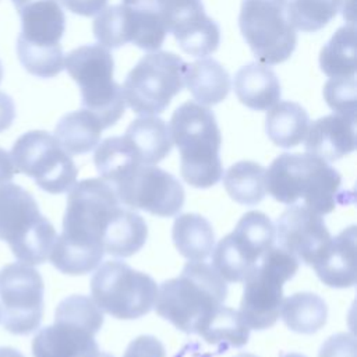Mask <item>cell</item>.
Returning <instances> with one entry per match:
<instances>
[{
	"label": "cell",
	"instance_id": "cell-1",
	"mask_svg": "<svg viewBox=\"0 0 357 357\" xmlns=\"http://www.w3.org/2000/svg\"><path fill=\"white\" fill-rule=\"evenodd\" d=\"M68 191L63 231L49 259L57 271L75 276L98 268L105 255L103 241L124 206L102 178L81 180Z\"/></svg>",
	"mask_w": 357,
	"mask_h": 357
},
{
	"label": "cell",
	"instance_id": "cell-2",
	"mask_svg": "<svg viewBox=\"0 0 357 357\" xmlns=\"http://www.w3.org/2000/svg\"><path fill=\"white\" fill-rule=\"evenodd\" d=\"M226 297L227 284L212 265L188 261L177 278L167 279L158 287L153 308L178 331L191 335L223 305Z\"/></svg>",
	"mask_w": 357,
	"mask_h": 357
},
{
	"label": "cell",
	"instance_id": "cell-3",
	"mask_svg": "<svg viewBox=\"0 0 357 357\" xmlns=\"http://www.w3.org/2000/svg\"><path fill=\"white\" fill-rule=\"evenodd\" d=\"M265 184L275 201L293 205L301 199L303 205L324 216L339 204L342 176L315 155L284 152L268 167Z\"/></svg>",
	"mask_w": 357,
	"mask_h": 357
},
{
	"label": "cell",
	"instance_id": "cell-4",
	"mask_svg": "<svg viewBox=\"0 0 357 357\" xmlns=\"http://www.w3.org/2000/svg\"><path fill=\"white\" fill-rule=\"evenodd\" d=\"M172 141L180 153L183 180L195 188L215 185L223 174L222 134L212 110L194 100L180 105L170 119Z\"/></svg>",
	"mask_w": 357,
	"mask_h": 357
},
{
	"label": "cell",
	"instance_id": "cell-5",
	"mask_svg": "<svg viewBox=\"0 0 357 357\" xmlns=\"http://www.w3.org/2000/svg\"><path fill=\"white\" fill-rule=\"evenodd\" d=\"M56 237V229L26 190L14 183L0 185V240L20 262L43 264Z\"/></svg>",
	"mask_w": 357,
	"mask_h": 357
},
{
	"label": "cell",
	"instance_id": "cell-6",
	"mask_svg": "<svg viewBox=\"0 0 357 357\" xmlns=\"http://www.w3.org/2000/svg\"><path fill=\"white\" fill-rule=\"evenodd\" d=\"M103 325V311L92 298L73 294L54 311L53 325L39 329L32 339L33 357H86L99 350L95 335Z\"/></svg>",
	"mask_w": 357,
	"mask_h": 357
},
{
	"label": "cell",
	"instance_id": "cell-7",
	"mask_svg": "<svg viewBox=\"0 0 357 357\" xmlns=\"http://www.w3.org/2000/svg\"><path fill=\"white\" fill-rule=\"evenodd\" d=\"M64 68L78 84L82 109L100 121L103 130L114 126L124 114L123 88L113 79L114 60L100 45H84L64 57Z\"/></svg>",
	"mask_w": 357,
	"mask_h": 357
},
{
	"label": "cell",
	"instance_id": "cell-8",
	"mask_svg": "<svg viewBox=\"0 0 357 357\" xmlns=\"http://www.w3.org/2000/svg\"><path fill=\"white\" fill-rule=\"evenodd\" d=\"M300 262L280 247H271L243 280L240 315L250 329L273 326L280 314L283 284L294 278Z\"/></svg>",
	"mask_w": 357,
	"mask_h": 357
},
{
	"label": "cell",
	"instance_id": "cell-9",
	"mask_svg": "<svg viewBox=\"0 0 357 357\" xmlns=\"http://www.w3.org/2000/svg\"><path fill=\"white\" fill-rule=\"evenodd\" d=\"M187 63L172 52H152L127 74L123 84L126 103L137 114L162 113L172 99L181 92Z\"/></svg>",
	"mask_w": 357,
	"mask_h": 357
},
{
	"label": "cell",
	"instance_id": "cell-10",
	"mask_svg": "<svg viewBox=\"0 0 357 357\" xmlns=\"http://www.w3.org/2000/svg\"><path fill=\"white\" fill-rule=\"evenodd\" d=\"M91 294L103 312L117 319H137L153 308L158 284L148 273L110 259L92 275Z\"/></svg>",
	"mask_w": 357,
	"mask_h": 357
},
{
	"label": "cell",
	"instance_id": "cell-11",
	"mask_svg": "<svg viewBox=\"0 0 357 357\" xmlns=\"http://www.w3.org/2000/svg\"><path fill=\"white\" fill-rule=\"evenodd\" d=\"M238 26L255 57L266 66L286 61L297 45L289 0H243Z\"/></svg>",
	"mask_w": 357,
	"mask_h": 357
},
{
	"label": "cell",
	"instance_id": "cell-12",
	"mask_svg": "<svg viewBox=\"0 0 357 357\" xmlns=\"http://www.w3.org/2000/svg\"><path fill=\"white\" fill-rule=\"evenodd\" d=\"M17 172L35 180L49 194L68 191L77 181L78 169L71 155L47 131L32 130L22 134L11 148Z\"/></svg>",
	"mask_w": 357,
	"mask_h": 357
},
{
	"label": "cell",
	"instance_id": "cell-13",
	"mask_svg": "<svg viewBox=\"0 0 357 357\" xmlns=\"http://www.w3.org/2000/svg\"><path fill=\"white\" fill-rule=\"evenodd\" d=\"M276 231L272 220L259 211L245 212L231 233L212 250V266L225 282H243L261 257L273 247Z\"/></svg>",
	"mask_w": 357,
	"mask_h": 357
},
{
	"label": "cell",
	"instance_id": "cell-14",
	"mask_svg": "<svg viewBox=\"0 0 357 357\" xmlns=\"http://www.w3.org/2000/svg\"><path fill=\"white\" fill-rule=\"evenodd\" d=\"M43 279L28 264L13 262L0 269V321L13 335L35 332L43 317Z\"/></svg>",
	"mask_w": 357,
	"mask_h": 357
},
{
	"label": "cell",
	"instance_id": "cell-15",
	"mask_svg": "<svg viewBox=\"0 0 357 357\" xmlns=\"http://www.w3.org/2000/svg\"><path fill=\"white\" fill-rule=\"evenodd\" d=\"M119 201L160 218L176 216L185 199L181 183L155 165H139L112 185Z\"/></svg>",
	"mask_w": 357,
	"mask_h": 357
},
{
	"label": "cell",
	"instance_id": "cell-16",
	"mask_svg": "<svg viewBox=\"0 0 357 357\" xmlns=\"http://www.w3.org/2000/svg\"><path fill=\"white\" fill-rule=\"evenodd\" d=\"M275 231L278 247L310 266L332 238L322 215L303 204L287 205L276 220Z\"/></svg>",
	"mask_w": 357,
	"mask_h": 357
},
{
	"label": "cell",
	"instance_id": "cell-17",
	"mask_svg": "<svg viewBox=\"0 0 357 357\" xmlns=\"http://www.w3.org/2000/svg\"><path fill=\"white\" fill-rule=\"evenodd\" d=\"M165 24L190 56H209L219 47L220 28L205 14L201 0H165Z\"/></svg>",
	"mask_w": 357,
	"mask_h": 357
},
{
	"label": "cell",
	"instance_id": "cell-18",
	"mask_svg": "<svg viewBox=\"0 0 357 357\" xmlns=\"http://www.w3.org/2000/svg\"><path fill=\"white\" fill-rule=\"evenodd\" d=\"M305 151L326 162H335L356 149V117L328 114L308 127L304 138Z\"/></svg>",
	"mask_w": 357,
	"mask_h": 357
},
{
	"label": "cell",
	"instance_id": "cell-19",
	"mask_svg": "<svg viewBox=\"0 0 357 357\" xmlns=\"http://www.w3.org/2000/svg\"><path fill=\"white\" fill-rule=\"evenodd\" d=\"M356 226L332 237L318 259L311 265L319 280L335 289L356 284Z\"/></svg>",
	"mask_w": 357,
	"mask_h": 357
},
{
	"label": "cell",
	"instance_id": "cell-20",
	"mask_svg": "<svg viewBox=\"0 0 357 357\" xmlns=\"http://www.w3.org/2000/svg\"><path fill=\"white\" fill-rule=\"evenodd\" d=\"M128 42L146 52L158 50L166 38L165 0L121 1Z\"/></svg>",
	"mask_w": 357,
	"mask_h": 357
},
{
	"label": "cell",
	"instance_id": "cell-21",
	"mask_svg": "<svg viewBox=\"0 0 357 357\" xmlns=\"http://www.w3.org/2000/svg\"><path fill=\"white\" fill-rule=\"evenodd\" d=\"M20 36L36 46H59L66 29V15L59 0H28L17 8Z\"/></svg>",
	"mask_w": 357,
	"mask_h": 357
},
{
	"label": "cell",
	"instance_id": "cell-22",
	"mask_svg": "<svg viewBox=\"0 0 357 357\" xmlns=\"http://www.w3.org/2000/svg\"><path fill=\"white\" fill-rule=\"evenodd\" d=\"M234 93L252 110H268L280 100L282 89L278 75L262 63L243 66L234 75Z\"/></svg>",
	"mask_w": 357,
	"mask_h": 357
},
{
	"label": "cell",
	"instance_id": "cell-23",
	"mask_svg": "<svg viewBox=\"0 0 357 357\" xmlns=\"http://www.w3.org/2000/svg\"><path fill=\"white\" fill-rule=\"evenodd\" d=\"M142 165H156L173 146L169 124L156 116H141L130 123L123 135Z\"/></svg>",
	"mask_w": 357,
	"mask_h": 357
},
{
	"label": "cell",
	"instance_id": "cell-24",
	"mask_svg": "<svg viewBox=\"0 0 357 357\" xmlns=\"http://www.w3.org/2000/svg\"><path fill=\"white\" fill-rule=\"evenodd\" d=\"M184 84L194 99L205 106L220 103L230 91L229 73L219 61L209 57L187 64Z\"/></svg>",
	"mask_w": 357,
	"mask_h": 357
},
{
	"label": "cell",
	"instance_id": "cell-25",
	"mask_svg": "<svg viewBox=\"0 0 357 357\" xmlns=\"http://www.w3.org/2000/svg\"><path fill=\"white\" fill-rule=\"evenodd\" d=\"M310 117L305 109L291 100L278 102L265 117V131L269 139L284 149L297 146L305 138Z\"/></svg>",
	"mask_w": 357,
	"mask_h": 357
},
{
	"label": "cell",
	"instance_id": "cell-26",
	"mask_svg": "<svg viewBox=\"0 0 357 357\" xmlns=\"http://www.w3.org/2000/svg\"><path fill=\"white\" fill-rule=\"evenodd\" d=\"M174 247L188 261H205L215 247V233L206 218L198 213H181L172 229Z\"/></svg>",
	"mask_w": 357,
	"mask_h": 357
},
{
	"label": "cell",
	"instance_id": "cell-27",
	"mask_svg": "<svg viewBox=\"0 0 357 357\" xmlns=\"http://www.w3.org/2000/svg\"><path fill=\"white\" fill-rule=\"evenodd\" d=\"M103 127L93 113L79 109L64 114L54 128V137L70 155H84L100 141Z\"/></svg>",
	"mask_w": 357,
	"mask_h": 357
},
{
	"label": "cell",
	"instance_id": "cell-28",
	"mask_svg": "<svg viewBox=\"0 0 357 357\" xmlns=\"http://www.w3.org/2000/svg\"><path fill=\"white\" fill-rule=\"evenodd\" d=\"M280 317L290 331L312 335L325 326L328 307L321 296L311 291H298L282 301Z\"/></svg>",
	"mask_w": 357,
	"mask_h": 357
},
{
	"label": "cell",
	"instance_id": "cell-29",
	"mask_svg": "<svg viewBox=\"0 0 357 357\" xmlns=\"http://www.w3.org/2000/svg\"><path fill=\"white\" fill-rule=\"evenodd\" d=\"M266 169L252 160H241L231 165L223 176V185L233 201L254 206L266 195Z\"/></svg>",
	"mask_w": 357,
	"mask_h": 357
},
{
	"label": "cell",
	"instance_id": "cell-30",
	"mask_svg": "<svg viewBox=\"0 0 357 357\" xmlns=\"http://www.w3.org/2000/svg\"><path fill=\"white\" fill-rule=\"evenodd\" d=\"M250 328L243 321L238 311L220 305L199 328V335L206 343L218 347L219 350H227L230 347L238 349L248 343Z\"/></svg>",
	"mask_w": 357,
	"mask_h": 357
},
{
	"label": "cell",
	"instance_id": "cell-31",
	"mask_svg": "<svg viewBox=\"0 0 357 357\" xmlns=\"http://www.w3.org/2000/svg\"><path fill=\"white\" fill-rule=\"evenodd\" d=\"M93 162L100 178L110 185L142 165L124 137H109L98 144Z\"/></svg>",
	"mask_w": 357,
	"mask_h": 357
},
{
	"label": "cell",
	"instance_id": "cell-32",
	"mask_svg": "<svg viewBox=\"0 0 357 357\" xmlns=\"http://www.w3.org/2000/svg\"><path fill=\"white\" fill-rule=\"evenodd\" d=\"M319 66L329 78L356 77V28L340 26L322 47Z\"/></svg>",
	"mask_w": 357,
	"mask_h": 357
},
{
	"label": "cell",
	"instance_id": "cell-33",
	"mask_svg": "<svg viewBox=\"0 0 357 357\" xmlns=\"http://www.w3.org/2000/svg\"><path fill=\"white\" fill-rule=\"evenodd\" d=\"M17 54L22 67L32 75L52 78L64 68V54L59 46H36L20 35L17 38Z\"/></svg>",
	"mask_w": 357,
	"mask_h": 357
},
{
	"label": "cell",
	"instance_id": "cell-34",
	"mask_svg": "<svg viewBox=\"0 0 357 357\" xmlns=\"http://www.w3.org/2000/svg\"><path fill=\"white\" fill-rule=\"evenodd\" d=\"M343 0H289V13L296 29L315 32L336 17Z\"/></svg>",
	"mask_w": 357,
	"mask_h": 357
},
{
	"label": "cell",
	"instance_id": "cell-35",
	"mask_svg": "<svg viewBox=\"0 0 357 357\" xmlns=\"http://www.w3.org/2000/svg\"><path fill=\"white\" fill-rule=\"evenodd\" d=\"M92 31L99 45L106 49H117L128 43L123 6L103 8L95 18Z\"/></svg>",
	"mask_w": 357,
	"mask_h": 357
},
{
	"label": "cell",
	"instance_id": "cell-36",
	"mask_svg": "<svg viewBox=\"0 0 357 357\" xmlns=\"http://www.w3.org/2000/svg\"><path fill=\"white\" fill-rule=\"evenodd\" d=\"M324 98L337 114L356 117V77L331 78L324 86Z\"/></svg>",
	"mask_w": 357,
	"mask_h": 357
},
{
	"label": "cell",
	"instance_id": "cell-37",
	"mask_svg": "<svg viewBox=\"0 0 357 357\" xmlns=\"http://www.w3.org/2000/svg\"><path fill=\"white\" fill-rule=\"evenodd\" d=\"M318 357H357L356 339L353 333H335L321 346Z\"/></svg>",
	"mask_w": 357,
	"mask_h": 357
},
{
	"label": "cell",
	"instance_id": "cell-38",
	"mask_svg": "<svg viewBox=\"0 0 357 357\" xmlns=\"http://www.w3.org/2000/svg\"><path fill=\"white\" fill-rule=\"evenodd\" d=\"M123 357H166V350L156 336L139 335L128 343Z\"/></svg>",
	"mask_w": 357,
	"mask_h": 357
},
{
	"label": "cell",
	"instance_id": "cell-39",
	"mask_svg": "<svg viewBox=\"0 0 357 357\" xmlns=\"http://www.w3.org/2000/svg\"><path fill=\"white\" fill-rule=\"evenodd\" d=\"M59 1L71 13L84 15V17L99 14L107 3V0H59Z\"/></svg>",
	"mask_w": 357,
	"mask_h": 357
},
{
	"label": "cell",
	"instance_id": "cell-40",
	"mask_svg": "<svg viewBox=\"0 0 357 357\" xmlns=\"http://www.w3.org/2000/svg\"><path fill=\"white\" fill-rule=\"evenodd\" d=\"M15 119V105L13 99L4 93L0 92V132L7 130Z\"/></svg>",
	"mask_w": 357,
	"mask_h": 357
},
{
	"label": "cell",
	"instance_id": "cell-41",
	"mask_svg": "<svg viewBox=\"0 0 357 357\" xmlns=\"http://www.w3.org/2000/svg\"><path fill=\"white\" fill-rule=\"evenodd\" d=\"M15 167L8 152L0 148V185L10 183L15 174Z\"/></svg>",
	"mask_w": 357,
	"mask_h": 357
},
{
	"label": "cell",
	"instance_id": "cell-42",
	"mask_svg": "<svg viewBox=\"0 0 357 357\" xmlns=\"http://www.w3.org/2000/svg\"><path fill=\"white\" fill-rule=\"evenodd\" d=\"M0 357H25L20 350L8 346H1L0 347Z\"/></svg>",
	"mask_w": 357,
	"mask_h": 357
},
{
	"label": "cell",
	"instance_id": "cell-43",
	"mask_svg": "<svg viewBox=\"0 0 357 357\" xmlns=\"http://www.w3.org/2000/svg\"><path fill=\"white\" fill-rule=\"evenodd\" d=\"M86 357H113V356H112V354H109V353H105V351L96 350V351L91 353L89 356H86Z\"/></svg>",
	"mask_w": 357,
	"mask_h": 357
},
{
	"label": "cell",
	"instance_id": "cell-44",
	"mask_svg": "<svg viewBox=\"0 0 357 357\" xmlns=\"http://www.w3.org/2000/svg\"><path fill=\"white\" fill-rule=\"evenodd\" d=\"M279 357H307L304 354H300V353H294V351H290V353H280Z\"/></svg>",
	"mask_w": 357,
	"mask_h": 357
},
{
	"label": "cell",
	"instance_id": "cell-45",
	"mask_svg": "<svg viewBox=\"0 0 357 357\" xmlns=\"http://www.w3.org/2000/svg\"><path fill=\"white\" fill-rule=\"evenodd\" d=\"M233 357H258V356H255L252 353H238V354H236Z\"/></svg>",
	"mask_w": 357,
	"mask_h": 357
},
{
	"label": "cell",
	"instance_id": "cell-46",
	"mask_svg": "<svg viewBox=\"0 0 357 357\" xmlns=\"http://www.w3.org/2000/svg\"><path fill=\"white\" fill-rule=\"evenodd\" d=\"M25 1H28V0H13V3H14V6H15V8H18L20 6H22Z\"/></svg>",
	"mask_w": 357,
	"mask_h": 357
},
{
	"label": "cell",
	"instance_id": "cell-47",
	"mask_svg": "<svg viewBox=\"0 0 357 357\" xmlns=\"http://www.w3.org/2000/svg\"><path fill=\"white\" fill-rule=\"evenodd\" d=\"M1 78H3V66H1V61H0V82H1Z\"/></svg>",
	"mask_w": 357,
	"mask_h": 357
},
{
	"label": "cell",
	"instance_id": "cell-48",
	"mask_svg": "<svg viewBox=\"0 0 357 357\" xmlns=\"http://www.w3.org/2000/svg\"><path fill=\"white\" fill-rule=\"evenodd\" d=\"M0 317H1V311H0Z\"/></svg>",
	"mask_w": 357,
	"mask_h": 357
}]
</instances>
